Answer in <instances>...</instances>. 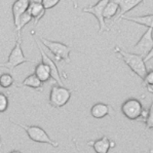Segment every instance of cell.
Masks as SVG:
<instances>
[{"mask_svg":"<svg viewBox=\"0 0 153 153\" xmlns=\"http://www.w3.org/2000/svg\"><path fill=\"white\" fill-rule=\"evenodd\" d=\"M29 0H16L13 3L11 6V11H13V24H15V28L19 26V22H20L21 16L24 13L28 10L29 7Z\"/></svg>","mask_w":153,"mask_h":153,"instance_id":"obj_10","label":"cell"},{"mask_svg":"<svg viewBox=\"0 0 153 153\" xmlns=\"http://www.w3.org/2000/svg\"><path fill=\"white\" fill-rule=\"evenodd\" d=\"M143 153H146V152H143Z\"/></svg>","mask_w":153,"mask_h":153,"instance_id":"obj_30","label":"cell"},{"mask_svg":"<svg viewBox=\"0 0 153 153\" xmlns=\"http://www.w3.org/2000/svg\"><path fill=\"white\" fill-rule=\"evenodd\" d=\"M36 44L37 46H38L39 48V51H40V55H41V62L44 63L49 68V70H51V76L53 79H55V80L58 82L59 85H62V79H61V75L60 73H59V69H58V66L55 62H53V60H51L49 56L46 55L45 51H43V49L41 48V45H40V42L36 40Z\"/></svg>","mask_w":153,"mask_h":153,"instance_id":"obj_9","label":"cell"},{"mask_svg":"<svg viewBox=\"0 0 153 153\" xmlns=\"http://www.w3.org/2000/svg\"><path fill=\"white\" fill-rule=\"evenodd\" d=\"M118 9H119L118 4H117L114 0H110L107 3V5H106V7L104 9V13H103L105 22H106V20H110V19H112L113 16L116 15Z\"/></svg>","mask_w":153,"mask_h":153,"instance_id":"obj_18","label":"cell"},{"mask_svg":"<svg viewBox=\"0 0 153 153\" xmlns=\"http://www.w3.org/2000/svg\"><path fill=\"white\" fill-rule=\"evenodd\" d=\"M151 59H153V48H152L151 51H150V53L144 58V61L145 62H148V61H150Z\"/></svg>","mask_w":153,"mask_h":153,"instance_id":"obj_25","label":"cell"},{"mask_svg":"<svg viewBox=\"0 0 153 153\" xmlns=\"http://www.w3.org/2000/svg\"><path fill=\"white\" fill-rule=\"evenodd\" d=\"M114 1L119 5L120 13L118 16V20H121L126 13L133 10L136 6H138L140 3H142L144 0H114Z\"/></svg>","mask_w":153,"mask_h":153,"instance_id":"obj_12","label":"cell"},{"mask_svg":"<svg viewBox=\"0 0 153 153\" xmlns=\"http://www.w3.org/2000/svg\"><path fill=\"white\" fill-rule=\"evenodd\" d=\"M88 145L93 147L96 153H108V151L115 146V143L109 140L107 136H104L99 140L88 142Z\"/></svg>","mask_w":153,"mask_h":153,"instance_id":"obj_11","label":"cell"},{"mask_svg":"<svg viewBox=\"0 0 153 153\" xmlns=\"http://www.w3.org/2000/svg\"><path fill=\"white\" fill-rule=\"evenodd\" d=\"M72 91L62 85H53L49 93V104L53 108H62L69 102Z\"/></svg>","mask_w":153,"mask_h":153,"instance_id":"obj_6","label":"cell"},{"mask_svg":"<svg viewBox=\"0 0 153 153\" xmlns=\"http://www.w3.org/2000/svg\"><path fill=\"white\" fill-rule=\"evenodd\" d=\"M19 86H27V88L35 89V91H41L43 88V82L39 80L38 77L33 73L28 77H26L22 81V83L19 84Z\"/></svg>","mask_w":153,"mask_h":153,"instance_id":"obj_15","label":"cell"},{"mask_svg":"<svg viewBox=\"0 0 153 153\" xmlns=\"http://www.w3.org/2000/svg\"><path fill=\"white\" fill-rule=\"evenodd\" d=\"M121 20L129 21V22L136 23V24L142 25L147 28H152L153 29V15L141 16H123Z\"/></svg>","mask_w":153,"mask_h":153,"instance_id":"obj_16","label":"cell"},{"mask_svg":"<svg viewBox=\"0 0 153 153\" xmlns=\"http://www.w3.org/2000/svg\"><path fill=\"white\" fill-rule=\"evenodd\" d=\"M110 0H99L95 5L91 6H88V7H84L82 9L83 13H91L96 16L98 23H99V33H103L104 31H109V28L107 27L104 19V9L107 5V3L109 2Z\"/></svg>","mask_w":153,"mask_h":153,"instance_id":"obj_7","label":"cell"},{"mask_svg":"<svg viewBox=\"0 0 153 153\" xmlns=\"http://www.w3.org/2000/svg\"><path fill=\"white\" fill-rule=\"evenodd\" d=\"M114 51L118 53V55H120L122 61L128 66V68L135 74H137L141 79L144 78L146 73H147V67H146V62L142 56L126 51L123 49H121L119 46H115Z\"/></svg>","mask_w":153,"mask_h":153,"instance_id":"obj_1","label":"cell"},{"mask_svg":"<svg viewBox=\"0 0 153 153\" xmlns=\"http://www.w3.org/2000/svg\"><path fill=\"white\" fill-rule=\"evenodd\" d=\"M26 62H34V61L28 60L25 56L24 53H23V49H22V37L19 36L15 43V46H13V48L11 49L10 53H9L7 62L1 63L0 67L6 68V69L9 70L10 74H13V70H15L18 66H20L21 64H24Z\"/></svg>","mask_w":153,"mask_h":153,"instance_id":"obj_3","label":"cell"},{"mask_svg":"<svg viewBox=\"0 0 153 153\" xmlns=\"http://www.w3.org/2000/svg\"><path fill=\"white\" fill-rule=\"evenodd\" d=\"M13 83H15V79H13V75L10 73H2V74H0V86L1 88H8Z\"/></svg>","mask_w":153,"mask_h":153,"instance_id":"obj_19","label":"cell"},{"mask_svg":"<svg viewBox=\"0 0 153 153\" xmlns=\"http://www.w3.org/2000/svg\"><path fill=\"white\" fill-rule=\"evenodd\" d=\"M60 1L61 0H42V5H43V7L48 10V9L55 7Z\"/></svg>","mask_w":153,"mask_h":153,"instance_id":"obj_24","label":"cell"},{"mask_svg":"<svg viewBox=\"0 0 153 153\" xmlns=\"http://www.w3.org/2000/svg\"><path fill=\"white\" fill-rule=\"evenodd\" d=\"M11 122H13L16 126H19L20 128H22L24 131L27 133L28 137L31 139L32 141L37 143H43V144H48L53 147H58L59 144L55 141H53L49 136L46 134V131H44L43 128H40V126H25V124H22L20 122H16L13 119H10Z\"/></svg>","mask_w":153,"mask_h":153,"instance_id":"obj_4","label":"cell"},{"mask_svg":"<svg viewBox=\"0 0 153 153\" xmlns=\"http://www.w3.org/2000/svg\"><path fill=\"white\" fill-rule=\"evenodd\" d=\"M9 153H22L21 151H18V150H13L11 152H9Z\"/></svg>","mask_w":153,"mask_h":153,"instance_id":"obj_28","label":"cell"},{"mask_svg":"<svg viewBox=\"0 0 153 153\" xmlns=\"http://www.w3.org/2000/svg\"><path fill=\"white\" fill-rule=\"evenodd\" d=\"M73 143H74V144H75V147H76V150H77V152H78V153H81V152H80V150H79V148L77 147L76 141H75V140H73Z\"/></svg>","mask_w":153,"mask_h":153,"instance_id":"obj_27","label":"cell"},{"mask_svg":"<svg viewBox=\"0 0 153 153\" xmlns=\"http://www.w3.org/2000/svg\"><path fill=\"white\" fill-rule=\"evenodd\" d=\"M34 74L36 75L37 77L39 78V80H41L42 82H48L49 79L51 78V70L49 68L46 66L44 63H38L35 67V70H34Z\"/></svg>","mask_w":153,"mask_h":153,"instance_id":"obj_17","label":"cell"},{"mask_svg":"<svg viewBox=\"0 0 153 153\" xmlns=\"http://www.w3.org/2000/svg\"><path fill=\"white\" fill-rule=\"evenodd\" d=\"M149 153H153V149H152V150H150V152H149Z\"/></svg>","mask_w":153,"mask_h":153,"instance_id":"obj_29","label":"cell"},{"mask_svg":"<svg viewBox=\"0 0 153 153\" xmlns=\"http://www.w3.org/2000/svg\"><path fill=\"white\" fill-rule=\"evenodd\" d=\"M144 80V83L147 88H150V86H153V70H150V71H147L145 77L143 78Z\"/></svg>","mask_w":153,"mask_h":153,"instance_id":"obj_23","label":"cell"},{"mask_svg":"<svg viewBox=\"0 0 153 153\" xmlns=\"http://www.w3.org/2000/svg\"><path fill=\"white\" fill-rule=\"evenodd\" d=\"M46 9L43 7L42 4H36V3H30L28 7V13L32 16V20H34V24L37 25L38 22L43 18L45 15Z\"/></svg>","mask_w":153,"mask_h":153,"instance_id":"obj_13","label":"cell"},{"mask_svg":"<svg viewBox=\"0 0 153 153\" xmlns=\"http://www.w3.org/2000/svg\"><path fill=\"white\" fill-rule=\"evenodd\" d=\"M153 48V29L147 28V30L143 34L137 43L131 48V53H137L145 58Z\"/></svg>","mask_w":153,"mask_h":153,"instance_id":"obj_8","label":"cell"},{"mask_svg":"<svg viewBox=\"0 0 153 153\" xmlns=\"http://www.w3.org/2000/svg\"><path fill=\"white\" fill-rule=\"evenodd\" d=\"M145 123H146V129L153 128V102L150 106L149 110L147 112V115L145 117Z\"/></svg>","mask_w":153,"mask_h":153,"instance_id":"obj_21","label":"cell"},{"mask_svg":"<svg viewBox=\"0 0 153 153\" xmlns=\"http://www.w3.org/2000/svg\"><path fill=\"white\" fill-rule=\"evenodd\" d=\"M29 3H36V4H42V0H29Z\"/></svg>","mask_w":153,"mask_h":153,"instance_id":"obj_26","label":"cell"},{"mask_svg":"<svg viewBox=\"0 0 153 153\" xmlns=\"http://www.w3.org/2000/svg\"><path fill=\"white\" fill-rule=\"evenodd\" d=\"M8 97L4 93H0V113H3L8 108Z\"/></svg>","mask_w":153,"mask_h":153,"instance_id":"obj_22","label":"cell"},{"mask_svg":"<svg viewBox=\"0 0 153 153\" xmlns=\"http://www.w3.org/2000/svg\"><path fill=\"white\" fill-rule=\"evenodd\" d=\"M31 21H32V16H30V13H28V10L21 16L20 22H19V26L16 27V33H18V36H21V31H22V29L25 27L26 25L29 24Z\"/></svg>","mask_w":153,"mask_h":153,"instance_id":"obj_20","label":"cell"},{"mask_svg":"<svg viewBox=\"0 0 153 153\" xmlns=\"http://www.w3.org/2000/svg\"><path fill=\"white\" fill-rule=\"evenodd\" d=\"M40 41L51 51V53L53 55L56 62H61V61H64L66 63L71 62L70 61V53L73 49L72 46L66 45L62 42L48 40V39L44 38V37H40Z\"/></svg>","mask_w":153,"mask_h":153,"instance_id":"obj_2","label":"cell"},{"mask_svg":"<svg viewBox=\"0 0 153 153\" xmlns=\"http://www.w3.org/2000/svg\"><path fill=\"white\" fill-rule=\"evenodd\" d=\"M121 112L131 120H138L141 117H146L147 115V112L143 109L142 103L135 98L128 99L121 105Z\"/></svg>","mask_w":153,"mask_h":153,"instance_id":"obj_5","label":"cell"},{"mask_svg":"<svg viewBox=\"0 0 153 153\" xmlns=\"http://www.w3.org/2000/svg\"><path fill=\"white\" fill-rule=\"evenodd\" d=\"M110 112V106L104 103H97L91 108V115L94 118L101 119L107 116Z\"/></svg>","mask_w":153,"mask_h":153,"instance_id":"obj_14","label":"cell"}]
</instances>
